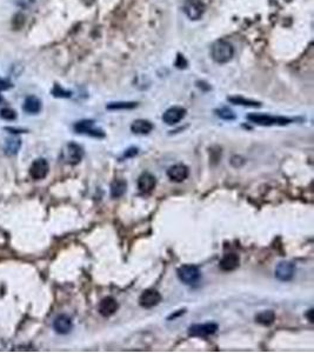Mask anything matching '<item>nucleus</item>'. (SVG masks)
Returning <instances> with one entry per match:
<instances>
[{
    "label": "nucleus",
    "instance_id": "20e7f679",
    "mask_svg": "<svg viewBox=\"0 0 314 353\" xmlns=\"http://www.w3.org/2000/svg\"><path fill=\"white\" fill-rule=\"evenodd\" d=\"M84 157V149L76 143L67 144L66 147L62 151V159L70 165H77L82 161Z\"/></svg>",
    "mask_w": 314,
    "mask_h": 353
},
{
    "label": "nucleus",
    "instance_id": "4be33fe9",
    "mask_svg": "<svg viewBox=\"0 0 314 353\" xmlns=\"http://www.w3.org/2000/svg\"><path fill=\"white\" fill-rule=\"evenodd\" d=\"M20 146H22V142L18 138H11L7 139L5 143V153L7 155H14L19 151Z\"/></svg>",
    "mask_w": 314,
    "mask_h": 353
},
{
    "label": "nucleus",
    "instance_id": "bb28decb",
    "mask_svg": "<svg viewBox=\"0 0 314 353\" xmlns=\"http://www.w3.org/2000/svg\"><path fill=\"white\" fill-rule=\"evenodd\" d=\"M52 93L55 97H58V98H70L71 97V92L66 91V89H64L61 86H59V85L55 86Z\"/></svg>",
    "mask_w": 314,
    "mask_h": 353
},
{
    "label": "nucleus",
    "instance_id": "7c9ffc66",
    "mask_svg": "<svg viewBox=\"0 0 314 353\" xmlns=\"http://www.w3.org/2000/svg\"><path fill=\"white\" fill-rule=\"evenodd\" d=\"M312 313H313V310H310L309 312H307V315H306V317H307V318H309V320H310L311 323L314 322V319H313V317H312Z\"/></svg>",
    "mask_w": 314,
    "mask_h": 353
},
{
    "label": "nucleus",
    "instance_id": "0eeeda50",
    "mask_svg": "<svg viewBox=\"0 0 314 353\" xmlns=\"http://www.w3.org/2000/svg\"><path fill=\"white\" fill-rule=\"evenodd\" d=\"M218 330L215 323H205V324H193L188 327V334L191 337H208L214 334Z\"/></svg>",
    "mask_w": 314,
    "mask_h": 353
},
{
    "label": "nucleus",
    "instance_id": "412c9836",
    "mask_svg": "<svg viewBox=\"0 0 314 353\" xmlns=\"http://www.w3.org/2000/svg\"><path fill=\"white\" fill-rule=\"evenodd\" d=\"M227 100L229 101V103L234 104V105H241V106H248V107H260L261 106V104L259 103V101H254V100H250V99H246V98H243V97H228L227 98Z\"/></svg>",
    "mask_w": 314,
    "mask_h": 353
},
{
    "label": "nucleus",
    "instance_id": "a211bd4d",
    "mask_svg": "<svg viewBox=\"0 0 314 353\" xmlns=\"http://www.w3.org/2000/svg\"><path fill=\"white\" fill-rule=\"evenodd\" d=\"M153 128V124L151 121L145 120V119L134 120L133 124L131 125V131L136 134H148Z\"/></svg>",
    "mask_w": 314,
    "mask_h": 353
},
{
    "label": "nucleus",
    "instance_id": "2eb2a0df",
    "mask_svg": "<svg viewBox=\"0 0 314 353\" xmlns=\"http://www.w3.org/2000/svg\"><path fill=\"white\" fill-rule=\"evenodd\" d=\"M119 304L113 297H105L99 304V313L105 318L113 316L118 310Z\"/></svg>",
    "mask_w": 314,
    "mask_h": 353
},
{
    "label": "nucleus",
    "instance_id": "6e6552de",
    "mask_svg": "<svg viewBox=\"0 0 314 353\" xmlns=\"http://www.w3.org/2000/svg\"><path fill=\"white\" fill-rule=\"evenodd\" d=\"M160 301H161V294L157 291V290L153 289L145 290L139 298L140 306L143 307V309H152V307L157 306Z\"/></svg>",
    "mask_w": 314,
    "mask_h": 353
},
{
    "label": "nucleus",
    "instance_id": "cd10ccee",
    "mask_svg": "<svg viewBox=\"0 0 314 353\" xmlns=\"http://www.w3.org/2000/svg\"><path fill=\"white\" fill-rule=\"evenodd\" d=\"M137 154H138V148H137V147H130L128 149H126V152L124 153V157L125 158H132V157H136Z\"/></svg>",
    "mask_w": 314,
    "mask_h": 353
},
{
    "label": "nucleus",
    "instance_id": "5701e85b",
    "mask_svg": "<svg viewBox=\"0 0 314 353\" xmlns=\"http://www.w3.org/2000/svg\"><path fill=\"white\" fill-rule=\"evenodd\" d=\"M138 104L134 101H118V103H110L106 106L107 110H132Z\"/></svg>",
    "mask_w": 314,
    "mask_h": 353
},
{
    "label": "nucleus",
    "instance_id": "9b49d317",
    "mask_svg": "<svg viewBox=\"0 0 314 353\" xmlns=\"http://www.w3.org/2000/svg\"><path fill=\"white\" fill-rule=\"evenodd\" d=\"M186 116V110L180 106H173L171 109L166 110L163 115V121L167 125H175Z\"/></svg>",
    "mask_w": 314,
    "mask_h": 353
},
{
    "label": "nucleus",
    "instance_id": "9d476101",
    "mask_svg": "<svg viewBox=\"0 0 314 353\" xmlns=\"http://www.w3.org/2000/svg\"><path fill=\"white\" fill-rule=\"evenodd\" d=\"M295 273V265L291 262H281L276 267V278L280 282H289Z\"/></svg>",
    "mask_w": 314,
    "mask_h": 353
},
{
    "label": "nucleus",
    "instance_id": "c85d7f7f",
    "mask_svg": "<svg viewBox=\"0 0 314 353\" xmlns=\"http://www.w3.org/2000/svg\"><path fill=\"white\" fill-rule=\"evenodd\" d=\"M11 88H12V84L8 82V80L0 78V91H6V89Z\"/></svg>",
    "mask_w": 314,
    "mask_h": 353
},
{
    "label": "nucleus",
    "instance_id": "4468645a",
    "mask_svg": "<svg viewBox=\"0 0 314 353\" xmlns=\"http://www.w3.org/2000/svg\"><path fill=\"white\" fill-rule=\"evenodd\" d=\"M53 328L57 333L67 334L73 328V323L67 315H59L53 322Z\"/></svg>",
    "mask_w": 314,
    "mask_h": 353
},
{
    "label": "nucleus",
    "instance_id": "393cba45",
    "mask_svg": "<svg viewBox=\"0 0 314 353\" xmlns=\"http://www.w3.org/2000/svg\"><path fill=\"white\" fill-rule=\"evenodd\" d=\"M0 118H2L4 120H7V121L16 120L17 113H16V111H13L12 109H2L1 111H0Z\"/></svg>",
    "mask_w": 314,
    "mask_h": 353
},
{
    "label": "nucleus",
    "instance_id": "ddd939ff",
    "mask_svg": "<svg viewBox=\"0 0 314 353\" xmlns=\"http://www.w3.org/2000/svg\"><path fill=\"white\" fill-rule=\"evenodd\" d=\"M157 185V179L149 172H143L138 178V188L140 192L149 193L155 188Z\"/></svg>",
    "mask_w": 314,
    "mask_h": 353
},
{
    "label": "nucleus",
    "instance_id": "423d86ee",
    "mask_svg": "<svg viewBox=\"0 0 314 353\" xmlns=\"http://www.w3.org/2000/svg\"><path fill=\"white\" fill-rule=\"evenodd\" d=\"M184 12L192 20H198L205 12V5L201 0H185Z\"/></svg>",
    "mask_w": 314,
    "mask_h": 353
},
{
    "label": "nucleus",
    "instance_id": "39448f33",
    "mask_svg": "<svg viewBox=\"0 0 314 353\" xmlns=\"http://www.w3.org/2000/svg\"><path fill=\"white\" fill-rule=\"evenodd\" d=\"M74 131L80 134H87L94 138H105V132L101 128L94 126L93 120H80L74 125Z\"/></svg>",
    "mask_w": 314,
    "mask_h": 353
},
{
    "label": "nucleus",
    "instance_id": "a878e982",
    "mask_svg": "<svg viewBox=\"0 0 314 353\" xmlns=\"http://www.w3.org/2000/svg\"><path fill=\"white\" fill-rule=\"evenodd\" d=\"M24 24H25V17L22 13L16 14L12 19V26L14 29H20L24 26Z\"/></svg>",
    "mask_w": 314,
    "mask_h": 353
},
{
    "label": "nucleus",
    "instance_id": "f257e3e1",
    "mask_svg": "<svg viewBox=\"0 0 314 353\" xmlns=\"http://www.w3.org/2000/svg\"><path fill=\"white\" fill-rule=\"evenodd\" d=\"M211 55L213 60L217 61L218 64H226L234 56V49L228 41L221 39V40H217L212 45Z\"/></svg>",
    "mask_w": 314,
    "mask_h": 353
},
{
    "label": "nucleus",
    "instance_id": "dca6fc26",
    "mask_svg": "<svg viewBox=\"0 0 314 353\" xmlns=\"http://www.w3.org/2000/svg\"><path fill=\"white\" fill-rule=\"evenodd\" d=\"M240 265V258L237 253H226L219 263V267L225 272L234 271Z\"/></svg>",
    "mask_w": 314,
    "mask_h": 353
},
{
    "label": "nucleus",
    "instance_id": "2f4dec72",
    "mask_svg": "<svg viewBox=\"0 0 314 353\" xmlns=\"http://www.w3.org/2000/svg\"><path fill=\"white\" fill-rule=\"evenodd\" d=\"M1 101H2V97H1V95H0V103H1Z\"/></svg>",
    "mask_w": 314,
    "mask_h": 353
},
{
    "label": "nucleus",
    "instance_id": "7ed1b4c3",
    "mask_svg": "<svg viewBox=\"0 0 314 353\" xmlns=\"http://www.w3.org/2000/svg\"><path fill=\"white\" fill-rule=\"evenodd\" d=\"M178 278L186 285H193L200 279V270L194 265H182L176 271Z\"/></svg>",
    "mask_w": 314,
    "mask_h": 353
},
{
    "label": "nucleus",
    "instance_id": "6ab92c4d",
    "mask_svg": "<svg viewBox=\"0 0 314 353\" xmlns=\"http://www.w3.org/2000/svg\"><path fill=\"white\" fill-rule=\"evenodd\" d=\"M127 190V182L124 179H115L111 184V197L112 198H120Z\"/></svg>",
    "mask_w": 314,
    "mask_h": 353
},
{
    "label": "nucleus",
    "instance_id": "aec40b11",
    "mask_svg": "<svg viewBox=\"0 0 314 353\" xmlns=\"http://www.w3.org/2000/svg\"><path fill=\"white\" fill-rule=\"evenodd\" d=\"M274 320H276V313L272 310L262 311V312H260L256 316V322L264 326L272 325L274 323Z\"/></svg>",
    "mask_w": 314,
    "mask_h": 353
},
{
    "label": "nucleus",
    "instance_id": "f03ea898",
    "mask_svg": "<svg viewBox=\"0 0 314 353\" xmlns=\"http://www.w3.org/2000/svg\"><path fill=\"white\" fill-rule=\"evenodd\" d=\"M247 119L251 122L257 125H261V126H273V125H288L292 120L286 117H274L268 115H259V113H253V115H248Z\"/></svg>",
    "mask_w": 314,
    "mask_h": 353
},
{
    "label": "nucleus",
    "instance_id": "f8f14e48",
    "mask_svg": "<svg viewBox=\"0 0 314 353\" xmlns=\"http://www.w3.org/2000/svg\"><path fill=\"white\" fill-rule=\"evenodd\" d=\"M188 175H190V170L185 164H175V165L170 167L169 171H167L169 178L175 182L184 181L185 179H187Z\"/></svg>",
    "mask_w": 314,
    "mask_h": 353
},
{
    "label": "nucleus",
    "instance_id": "f3484780",
    "mask_svg": "<svg viewBox=\"0 0 314 353\" xmlns=\"http://www.w3.org/2000/svg\"><path fill=\"white\" fill-rule=\"evenodd\" d=\"M23 109L26 113H29V115H37V113L40 112L41 110V101L39 98L35 97V95H29L24 101Z\"/></svg>",
    "mask_w": 314,
    "mask_h": 353
},
{
    "label": "nucleus",
    "instance_id": "b1692460",
    "mask_svg": "<svg viewBox=\"0 0 314 353\" xmlns=\"http://www.w3.org/2000/svg\"><path fill=\"white\" fill-rule=\"evenodd\" d=\"M215 113H217V116L219 117V118L224 119V120H234L237 117H235L234 112H233L232 110L227 109V107H223V109H219L215 111Z\"/></svg>",
    "mask_w": 314,
    "mask_h": 353
},
{
    "label": "nucleus",
    "instance_id": "c756f323",
    "mask_svg": "<svg viewBox=\"0 0 314 353\" xmlns=\"http://www.w3.org/2000/svg\"><path fill=\"white\" fill-rule=\"evenodd\" d=\"M185 311H186V310H179V312H176V313H174V315H171V316H170V317H169V320L175 319V318H176V317H179V316L184 315V313H185Z\"/></svg>",
    "mask_w": 314,
    "mask_h": 353
},
{
    "label": "nucleus",
    "instance_id": "1a4fd4ad",
    "mask_svg": "<svg viewBox=\"0 0 314 353\" xmlns=\"http://www.w3.org/2000/svg\"><path fill=\"white\" fill-rule=\"evenodd\" d=\"M50 165L46 159L44 158H38L32 163L31 167H29V176L35 180H40L44 179L45 176L49 175Z\"/></svg>",
    "mask_w": 314,
    "mask_h": 353
}]
</instances>
